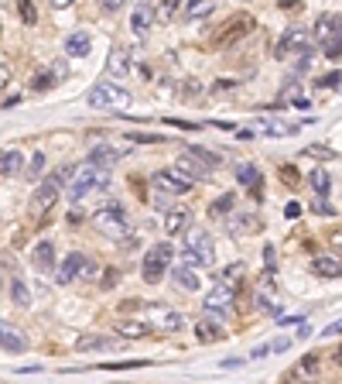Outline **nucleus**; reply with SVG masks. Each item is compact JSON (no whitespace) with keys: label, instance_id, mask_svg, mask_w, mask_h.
<instances>
[{"label":"nucleus","instance_id":"f8f14e48","mask_svg":"<svg viewBox=\"0 0 342 384\" xmlns=\"http://www.w3.org/2000/svg\"><path fill=\"white\" fill-rule=\"evenodd\" d=\"M123 158V148H113V144H96L89 155H86V169H103L110 172L117 162Z\"/></svg>","mask_w":342,"mask_h":384},{"label":"nucleus","instance_id":"7ed1b4c3","mask_svg":"<svg viewBox=\"0 0 342 384\" xmlns=\"http://www.w3.org/2000/svg\"><path fill=\"white\" fill-rule=\"evenodd\" d=\"M72 175H76V165H62L55 175H48V179L38 186L34 199H31V202H34V209H48V206H52V202L66 192V186L72 182Z\"/></svg>","mask_w":342,"mask_h":384},{"label":"nucleus","instance_id":"20e7f679","mask_svg":"<svg viewBox=\"0 0 342 384\" xmlns=\"http://www.w3.org/2000/svg\"><path fill=\"white\" fill-rule=\"evenodd\" d=\"M89 106L92 110H117V113H123L130 106V93L123 86H117V83H99V86L89 90Z\"/></svg>","mask_w":342,"mask_h":384},{"label":"nucleus","instance_id":"6e6552de","mask_svg":"<svg viewBox=\"0 0 342 384\" xmlns=\"http://www.w3.org/2000/svg\"><path fill=\"white\" fill-rule=\"evenodd\" d=\"M148 319H151V326H158V329H165V333H181V329H185V316L168 309V305H158V302L148 305Z\"/></svg>","mask_w":342,"mask_h":384},{"label":"nucleus","instance_id":"423d86ee","mask_svg":"<svg viewBox=\"0 0 342 384\" xmlns=\"http://www.w3.org/2000/svg\"><path fill=\"white\" fill-rule=\"evenodd\" d=\"M171 258H174V247L171 244H154L148 254H144V268H141V275H144V282L148 285H158L165 275H168V265H171Z\"/></svg>","mask_w":342,"mask_h":384},{"label":"nucleus","instance_id":"4c0bfd02","mask_svg":"<svg viewBox=\"0 0 342 384\" xmlns=\"http://www.w3.org/2000/svg\"><path fill=\"white\" fill-rule=\"evenodd\" d=\"M212 10H216L212 0H199V3H188V7H185V17H188V21H199V17H209Z\"/></svg>","mask_w":342,"mask_h":384},{"label":"nucleus","instance_id":"5701e85b","mask_svg":"<svg viewBox=\"0 0 342 384\" xmlns=\"http://www.w3.org/2000/svg\"><path fill=\"white\" fill-rule=\"evenodd\" d=\"M106 73H110L113 79H123V76L130 73V52H127V48H113V52H110V62H106Z\"/></svg>","mask_w":342,"mask_h":384},{"label":"nucleus","instance_id":"9b49d317","mask_svg":"<svg viewBox=\"0 0 342 384\" xmlns=\"http://www.w3.org/2000/svg\"><path fill=\"white\" fill-rule=\"evenodd\" d=\"M171 172H174V175H178V179H181V182H185V186H192V182H205V179H209V175H212V172H209V169H202V165H199V162H195V158H188V155H185V151H181V155H178V162H174V165H171Z\"/></svg>","mask_w":342,"mask_h":384},{"label":"nucleus","instance_id":"c85d7f7f","mask_svg":"<svg viewBox=\"0 0 342 384\" xmlns=\"http://www.w3.org/2000/svg\"><path fill=\"white\" fill-rule=\"evenodd\" d=\"M195 336H199V343H216V340H223V326L212 319H202V323H195Z\"/></svg>","mask_w":342,"mask_h":384},{"label":"nucleus","instance_id":"f3484780","mask_svg":"<svg viewBox=\"0 0 342 384\" xmlns=\"http://www.w3.org/2000/svg\"><path fill=\"white\" fill-rule=\"evenodd\" d=\"M59 79H66V62H59V66L52 62V66H48L45 73H38V76H34V86H31V90H34V93H45V90L59 86Z\"/></svg>","mask_w":342,"mask_h":384},{"label":"nucleus","instance_id":"4d7b16f0","mask_svg":"<svg viewBox=\"0 0 342 384\" xmlns=\"http://www.w3.org/2000/svg\"><path fill=\"white\" fill-rule=\"evenodd\" d=\"M284 213H288V216H298V213H301V206H298V202H288V209H284Z\"/></svg>","mask_w":342,"mask_h":384},{"label":"nucleus","instance_id":"c03bdc74","mask_svg":"<svg viewBox=\"0 0 342 384\" xmlns=\"http://www.w3.org/2000/svg\"><path fill=\"white\" fill-rule=\"evenodd\" d=\"M305 155H308V158H322V162H336V151H332V148H319V144H315V148H305Z\"/></svg>","mask_w":342,"mask_h":384},{"label":"nucleus","instance_id":"6ab92c4d","mask_svg":"<svg viewBox=\"0 0 342 384\" xmlns=\"http://www.w3.org/2000/svg\"><path fill=\"white\" fill-rule=\"evenodd\" d=\"M0 350L24 354V350H28V340H24V336H21V329H14L10 323H0Z\"/></svg>","mask_w":342,"mask_h":384},{"label":"nucleus","instance_id":"58836bf2","mask_svg":"<svg viewBox=\"0 0 342 384\" xmlns=\"http://www.w3.org/2000/svg\"><path fill=\"white\" fill-rule=\"evenodd\" d=\"M148 329H151V326H148V323H141V319H137V323H120V336H123V340L148 336Z\"/></svg>","mask_w":342,"mask_h":384},{"label":"nucleus","instance_id":"603ef678","mask_svg":"<svg viewBox=\"0 0 342 384\" xmlns=\"http://www.w3.org/2000/svg\"><path fill=\"white\" fill-rule=\"evenodd\" d=\"M288 99H291V106H294V110H308V96H288Z\"/></svg>","mask_w":342,"mask_h":384},{"label":"nucleus","instance_id":"1a4fd4ad","mask_svg":"<svg viewBox=\"0 0 342 384\" xmlns=\"http://www.w3.org/2000/svg\"><path fill=\"white\" fill-rule=\"evenodd\" d=\"M250 31H254V17H247V14H237V17H233V21H230V24H226V28H223V31L212 38V41H216L219 48H230V45H237L240 38H247Z\"/></svg>","mask_w":342,"mask_h":384},{"label":"nucleus","instance_id":"39448f33","mask_svg":"<svg viewBox=\"0 0 342 384\" xmlns=\"http://www.w3.org/2000/svg\"><path fill=\"white\" fill-rule=\"evenodd\" d=\"M110 172H103V169H86L83 165V172L72 179V186H69V199L72 202H83L86 195H92V192H103V189H110Z\"/></svg>","mask_w":342,"mask_h":384},{"label":"nucleus","instance_id":"a18cd8bd","mask_svg":"<svg viewBox=\"0 0 342 384\" xmlns=\"http://www.w3.org/2000/svg\"><path fill=\"white\" fill-rule=\"evenodd\" d=\"M312 209H315L319 216H336V206H332L329 199H315V202H312Z\"/></svg>","mask_w":342,"mask_h":384},{"label":"nucleus","instance_id":"5fc2aeb1","mask_svg":"<svg viewBox=\"0 0 342 384\" xmlns=\"http://www.w3.org/2000/svg\"><path fill=\"white\" fill-rule=\"evenodd\" d=\"M263 261H267V271H270V268H277V258H274V251H270V247L263 251Z\"/></svg>","mask_w":342,"mask_h":384},{"label":"nucleus","instance_id":"49530a36","mask_svg":"<svg viewBox=\"0 0 342 384\" xmlns=\"http://www.w3.org/2000/svg\"><path fill=\"white\" fill-rule=\"evenodd\" d=\"M134 144H158V141H165L161 134H127Z\"/></svg>","mask_w":342,"mask_h":384},{"label":"nucleus","instance_id":"37998d69","mask_svg":"<svg viewBox=\"0 0 342 384\" xmlns=\"http://www.w3.org/2000/svg\"><path fill=\"white\" fill-rule=\"evenodd\" d=\"M315 86H319V90H332V93H336V90H339V69H332L329 76H322Z\"/></svg>","mask_w":342,"mask_h":384},{"label":"nucleus","instance_id":"b1692460","mask_svg":"<svg viewBox=\"0 0 342 384\" xmlns=\"http://www.w3.org/2000/svg\"><path fill=\"white\" fill-rule=\"evenodd\" d=\"M110 347H117V340L113 336H99V333H86L76 340V350L79 354H92V350H110Z\"/></svg>","mask_w":342,"mask_h":384},{"label":"nucleus","instance_id":"2f4dec72","mask_svg":"<svg viewBox=\"0 0 342 384\" xmlns=\"http://www.w3.org/2000/svg\"><path fill=\"white\" fill-rule=\"evenodd\" d=\"M308 182H312V189L319 192V199H325V195L332 192V175H329L325 169H312V175H308Z\"/></svg>","mask_w":342,"mask_h":384},{"label":"nucleus","instance_id":"09e8293b","mask_svg":"<svg viewBox=\"0 0 342 384\" xmlns=\"http://www.w3.org/2000/svg\"><path fill=\"white\" fill-rule=\"evenodd\" d=\"M325 59H329V62H339V41H329V45H325Z\"/></svg>","mask_w":342,"mask_h":384},{"label":"nucleus","instance_id":"cd10ccee","mask_svg":"<svg viewBox=\"0 0 342 384\" xmlns=\"http://www.w3.org/2000/svg\"><path fill=\"white\" fill-rule=\"evenodd\" d=\"M188 223H192V216H188L185 209H168V216H165V233H168V237L185 233V230H188Z\"/></svg>","mask_w":342,"mask_h":384},{"label":"nucleus","instance_id":"f03ea898","mask_svg":"<svg viewBox=\"0 0 342 384\" xmlns=\"http://www.w3.org/2000/svg\"><path fill=\"white\" fill-rule=\"evenodd\" d=\"M92 223H96V227H99L106 237H130V230H134V223H130V213L123 209V202H110V206L96 209Z\"/></svg>","mask_w":342,"mask_h":384},{"label":"nucleus","instance_id":"a19ab883","mask_svg":"<svg viewBox=\"0 0 342 384\" xmlns=\"http://www.w3.org/2000/svg\"><path fill=\"white\" fill-rule=\"evenodd\" d=\"M256 305H260L263 312H270V316L281 312V305H277V298H270V291H260V295H256Z\"/></svg>","mask_w":342,"mask_h":384},{"label":"nucleus","instance_id":"de8ad7c7","mask_svg":"<svg viewBox=\"0 0 342 384\" xmlns=\"http://www.w3.org/2000/svg\"><path fill=\"white\" fill-rule=\"evenodd\" d=\"M99 268H96V261L92 258H83V268H79V278H86V282H92V275H96Z\"/></svg>","mask_w":342,"mask_h":384},{"label":"nucleus","instance_id":"a878e982","mask_svg":"<svg viewBox=\"0 0 342 384\" xmlns=\"http://www.w3.org/2000/svg\"><path fill=\"white\" fill-rule=\"evenodd\" d=\"M312 275H319V278H339V258L336 254H319L312 261Z\"/></svg>","mask_w":342,"mask_h":384},{"label":"nucleus","instance_id":"4468645a","mask_svg":"<svg viewBox=\"0 0 342 384\" xmlns=\"http://www.w3.org/2000/svg\"><path fill=\"white\" fill-rule=\"evenodd\" d=\"M151 186H154V192H165V195H185V192H188V186H185L171 169L154 172V175H151Z\"/></svg>","mask_w":342,"mask_h":384},{"label":"nucleus","instance_id":"e433bc0d","mask_svg":"<svg viewBox=\"0 0 342 384\" xmlns=\"http://www.w3.org/2000/svg\"><path fill=\"white\" fill-rule=\"evenodd\" d=\"M10 298H14V305H21V309L31 305V288L24 285V278H14V282H10Z\"/></svg>","mask_w":342,"mask_h":384},{"label":"nucleus","instance_id":"7c9ffc66","mask_svg":"<svg viewBox=\"0 0 342 384\" xmlns=\"http://www.w3.org/2000/svg\"><path fill=\"white\" fill-rule=\"evenodd\" d=\"M185 155H188V158H195V162H199L202 169H209V172L219 165V155H216V151H205V148H199V144L185 148Z\"/></svg>","mask_w":342,"mask_h":384},{"label":"nucleus","instance_id":"3c124183","mask_svg":"<svg viewBox=\"0 0 342 384\" xmlns=\"http://www.w3.org/2000/svg\"><path fill=\"white\" fill-rule=\"evenodd\" d=\"M10 86V66H0V93Z\"/></svg>","mask_w":342,"mask_h":384},{"label":"nucleus","instance_id":"864d4df0","mask_svg":"<svg viewBox=\"0 0 342 384\" xmlns=\"http://www.w3.org/2000/svg\"><path fill=\"white\" fill-rule=\"evenodd\" d=\"M103 275H106V278L99 282L103 288H113V285H117V271H113V268H110V271H103Z\"/></svg>","mask_w":342,"mask_h":384},{"label":"nucleus","instance_id":"aec40b11","mask_svg":"<svg viewBox=\"0 0 342 384\" xmlns=\"http://www.w3.org/2000/svg\"><path fill=\"white\" fill-rule=\"evenodd\" d=\"M151 28H154V14H151V7H148V3H137V7L130 10V31L144 38Z\"/></svg>","mask_w":342,"mask_h":384},{"label":"nucleus","instance_id":"4be33fe9","mask_svg":"<svg viewBox=\"0 0 342 384\" xmlns=\"http://www.w3.org/2000/svg\"><path fill=\"white\" fill-rule=\"evenodd\" d=\"M270 134V137H284V134H294V131H301V124H284V120H256L254 127H250V134Z\"/></svg>","mask_w":342,"mask_h":384},{"label":"nucleus","instance_id":"f704fd0d","mask_svg":"<svg viewBox=\"0 0 342 384\" xmlns=\"http://www.w3.org/2000/svg\"><path fill=\"white\" fill-rule=\"evenodd\" d=\"M243 271H247V268H243V265L237 261V265L223 268V271H219L216 278H219V285H226V288H233V291H237V285H240V278H243Z\"/></svg>","mask_w":342,"mask_h":384},{"label":"nucleus","instance_id":"dca6fc26","mask_svg":"<svg viewBox=\"0 0 342 384\" xmlns=\"http://www.w3.org/2000/svg\"><path fill=\"white\" fill-rule=\"evenodd\" d=\"M315 38H319L322 45L339 41V14H322V17L315 21Z\"/></svg>","mask_w":342,"mask_h":384},{"label":"nucleus","instance_id":"c9c22d12","mask_svg":"<svg viewBox=\"0 0 342 384\" xmlns=\"http://www.w3.org/2000/svg\"><path fill=\"white\" fill-rule=\"evenodd\" d=\"M21 172H24L31 182H38V179L45 175V155H41V151H34V155H31V162H24V169H21Z\"/></svg>","mask_w":342,"mask_h":384},{"label":"nucleus","instance_id":"a211bd4d","mask_svg":"<svg viewBox=\"0 0 342 384\" xmlns=\"http://www.w3.org/2000/svg\"><path fill=\"white\" fill-rule=\"evenodd\" d=\"M31 261H34V268H38L41 275H52V271H55V244H52V240H41V244L34 247Z\"/></svg>","mask_w":342,"mask_h":384},{"label":"nucleus","instance_id":"0eeeda50","mask_svg":"<svg viewBox=\"0 0 342 384\" xmlns=\"http://www.w3.org/2000/svg\"><path fill=\"white\" fill-rule=\"evenodd\" d=\"M305 48H312V45H308V31H305V28H288V31L277 38V45H274V59L301 55Z\"/></svg>","mask_w":342,"mask_h":384},{"label":"nucleus","instance_id":"412c9836","mask_svg":"<svg viewBox=\"0 0 342 384\" xmlns=\"http://www.w3.org/2000/svg\"><path fill=\"white\" fill-rule=\"evenodd\" d=\"M226 230L233 233V237H243V233H256L260 230V220L256 216H243V213H233V216H226Z\"/></svg>","mask_w":342,"mask_h":384},{"label":"nucleus","instance_id":"8fccbe9b","mask_svg":"<svg viewBox=\"0 0 342 384\" xmlns=\"http://www.w3.org/2000/svg\"><path fill=\"white\" fill-rule=\"evenodd\" d=\"M288 347H291V340H274V343L267 347V354H284Z\"/></svg>","mask_w":342,"mask_h":384},{"label":"nucleus","instance_id":"6e6d98bb","mask_svg":"<svg viewBox=\"0 0 342 384\" xmlns=\"http://www.w3.org/2000/svg\"><path fill=\"white\" fill-rule=\"evenodd\" d=\"M103 10H110V14L120 10V0H103Z\"/></svg>","mask_w":342,"mask_h":384},{"label":"nucleus","instance_id":"f257e3e1","mask_svg":"<svg viewBox=\"0 0 342 384\" xmlns=\"http://www.w3.org/2000/svg\"><path fill=\"white\" fill-rule=\"evenodd\" d=\"M181 265H188V268H209L212 261H216V244H212V237L202 230V227H188L185 230V251H181Z\"/></svg>","mask_w":342,"mask_h":384},{"label":"nucleus","instance_id":"473e14b6","mask_svg":"<svg viewBox=\"0 0 342 384\" xmlns=\"http://www.w3.org/2000/svg\"><path fill=\"white\" fill-rule=\"evenodd\" d=\"M24 169V155L21 151H3L0 155V175H17Z\"/></svg>","mask_w":342,"mask_h":384},{"label":"nucleus","instance_id":"ea45409f","mask_svg":"<svg viewBox=\"0 0 342 384\" xmlns=\"http://www.w3.org/2000/svg\"><path fill=\"white\" fill-rule=\"evenodd\" d=\"M17 14H21V21H24V24H34V21H38V10H34V3H31V0H21V3H17Z\"/></svg>","mask_w":342,"mask_h":384},{"label":"nucleus","instance_id":"2eb2a0df","mask_svg":"<svg viewBox=\"0 0 342 384\" xmlns=\"http://www.w3.org/2000/svg\"><path fill=\"white\" fill-rule=\"evenodd\" d=\"M83 258L79 251H72V254H66V261L59 265V271H55V282L59 285H72L76 278H79V268H83Z\"/></svg>","mask_w":342,"mask_h":384},{"label":"nucleus","instance_id":"ddd939ff","mask_svg":"<svg viewBox=\"0 0 342 384\" xmlns=\"http://www.w3.org/2000/svg\"><path fill=\"white\" fill-rule=\"evenodd\" d=\"M233 298H237V291L233 288H226V285H216L209 295H205V312H219V316H226L230 309H233Z\"/></svg>","mask_w":342,"mask_h":384},{"label":"nucleus","instance_id":"9d476101","mask_svg":"<svg viewBox=\"0 0 342 384\" xmlns=\"http://www.w3.org/2000/svg\"><path fill=\"white\" fill-rule=\"evenodd\" d=\"M319 378H322V361H319V354L301 357V361L284 374V381H301V384H319Z\"/></svg>","mask_w":342,"mask_h":384},{"label":"nucleus","instance_id":"79ce46f5","mask_svg":"<svg viewBox=\"0 0 342 384\" xmlns=\"http://www.w3.org/2000/svg\"><path fill=\"white\" fill-rule=\"evenodd\" d=\"M174 10H178V3H174V0H168V3H158V7H151L154 21H168V17H174Z\"/></svg>","mask_w":342,"mask_h":384},{"label":"nucleus","instance_id":"c756f323","mask_svg":"<svg viewBox=\"0 0 342 384\" xmlns=\"http://www.w3.org/2000/svg\"><path fill=\"white\" fill-rule=\"evenodd\" d=\"M237 182L247 186L254 195H260V172H256V165H237Z\"/></svg>","mask_w":342,"mask_h":384},{"label":"nucleus","instance_id":"72a5a7b5","mask_svg":"<svg viewBox=\"0 0 342 384\" xmlns=\"http://www.w3.org/2000/svg\"><path fill=\"white\" fill-rule=\"evenodd\" d=\"M233 202H237V195H233V192L219 195V199H216V202L209 206V216H212V220H226V216L233 213Z\"/></svg>","mask_w":342,"mask_h":384},{"label":"nucleus","instance_id":"bb28decb","mask_svg":"<svg viewBox=\"0 0 342 384\" xmlns=\"http://www.w3.org/2000/svg\"><path fill=\"white\" fill-rule=\"evenodd\" d=\"M171 275H174V285L185 288V291H199V288H202V278H199V271H195V268H188V265H178Z\"/></svg>","mask_w":342,"mask_h":384},{"label":"nucleus","instance_id":"393cba45","mask_svg":"<svg viewBox=\"0 0 342 384\" xmlns=\"http://www.w3.org/2000/svg\"><path fill=\"white\" fill-rule=\"evenodd\" d=\"M92 52V38L86 35V31H76V35H69L66 38V55H72V59H86Z\"/></svg>","mask_w":342,"mask_h":384}]
</instances>
